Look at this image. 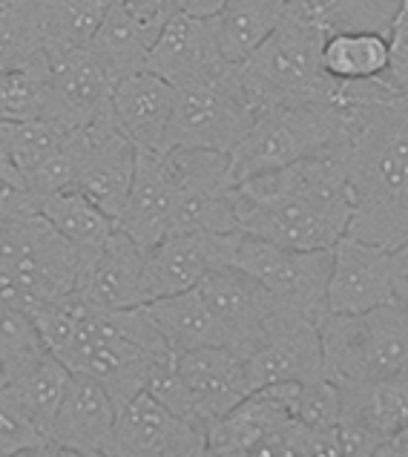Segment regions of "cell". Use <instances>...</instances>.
I'll list each match as a JSON object with an SVG mask.
<instances>
[{"label":"cell","instance_id":"cell-1","mask_svg":"<svg viewBox=\"0 0 408 457\" xmlns=\"http://www.w3.org/2000/svg\"><path fill=\"white\" fill-rule=\"evenodd\" d=\"M351 216L348 167L337 150L236 185L239 233L291 251H331Z\"/></svg>","mask_w":408,"mask_h":457},{"label":"cell","instance_id":"cell-2","mask_svg":"<svg viewBox=\"0 0 408 457\" xmlns=\"http://www.w3.org/2000/svg\"><path fill=\"white\" fill-rule=\"evenodd\" d=\"M337 153L348 167V237L397 251L408 242V93L386 84L357 104Z\"/></svg>","mask_w":408,"mask_h":457},{"label":"cell","instance_id":"cell-3","mask_svg":"<svg viewBox=\"0 0 408 457\" xmlns=\"http://www.w3.org/2000/svg\"><path fill=\"white\" fill-rule=\"evenodd\" d=\"M331 26L317 9L294 0L287 18L245 63L239 78L259 112L282 104L322 101L334 87V78L322 70V46Z\"/></svg>","mask_w":408,"mask_h":457},{"label":"cell","instance_id":"cell-4","mask_svg":"<svg viewBox=\"0 0 408 457\" xmlns=\"http://www.w3.org/2000/svg\"><path fill=\"white\" fill-rule=\"evenodd\" d=\"M351 110H337L328 101L282 104L259 112L247 136L230 150V176L236 185L282 170L302 159L334 153L346 133Z\"/></svg>","mask_w":408,"mask_h":457},{"label":"cell","instance_id":"cell-5","mask_svg":"<svg viewBox=\"0 0 408 457\" xmlns=\"http://www.w3.org/2000/svg\"><path fill=\"white\" fill-rule=\"evenodd\" d=\"M320 339L325 377L337 386L408 371V308L400 303L365 313H325Z\"/></svg>","mask_w":408,"mask_h":457},{"label":"cell","instance_id":"cell-6","mask_svg":"<svg viewBox=\"0 0 408 457\" xmlns=\"http://www.w3.org/2000/svg\"><path fill=\"white\" fill-rule=\"evenodd\" d=\"M259 119V107L239 78V67L176 89V110L167 129L164 153L176 147H199L228 153L247 136Z\"/></svg>","mask_w":408,"mask_h":457},{"label":"cell","instance_id":"cell-7","mask_svg":"<svg viewBox=\"0 0 408 457\" xmlns=\"http://www.w3.org/2000/svg\"><path fill=\"white\" fill-rule=\"evenodd\" d=\"M162 162L176 187L173 233H239V225H236V181L230 176L228 153L176 147L162 153Z\"/></svg>","mask_w":408,"mask_h":457},{"label":"cell","instance_id":"cell-8","mask_svg":"<svg viewBox=\"0 0 408 457\" xmlns=\"http://www.w3.org/2000/svg\"><path fill=\"white\" fill-rule=\"evenodd\" d=\"M233 265L265 285L282 308L317 322L328 313V279L334 265L331 251H291L242 233Z\"/></svg>","mask_w":408,"mask_h":457},{"label":"cell","instance_id":"cell-9","mask_svg":"<svg viewBox=\"0 0 408 457\" xmlns=\"http://www.w3.org/2000/svg\"><path fill=\"white\" fill-rule=\"evenodd\" d=\"M67 145L75 159V190L118 219L136 179L138 150L115 124L112 112L67 133Z\"/></svg>","mask_w":408,"mask_h":457},{"label":"cell","instance_id":"cell-10","mask_svg":"<svg viewBox=\"0 0 408 457\" xmlns=\"http://www.w3.org/2000/svg\"><path fill=\"white\" fill-rule=\"evenodd\" d=\"M250 388L276 383H313L325 377L320 322L282 311L245 354Z\"/></svg>","mask_w":408,"mask_h":457},{"label":"cell","instance_id":"cell-11","mask_svg":"<svg viewBox=\"0 0 408 457\" xmlns=\"http://www.w3.org/2000/svg\"><path fill=\"white\" fill-rule=\"evenodd\" d=\"M49 55V98L44 119L61 127L63 133L81 129L101 115L112 112L115 75L101 58L87 49L46 52Z\"/></svg>","mask_w":408,"mask_h":457},{"label":"cell","instance_id":"cell-12","mask_svg":"<svg viewBox=\"0 0 408 457\" xmlns=\"http://www.w3.org/2000/svg\"><path fill=\"white\" fill-rule=\"evenodd\" d=\"M239 239L242 233H170L164 242L144 253V299L153 303L199 288L210 270L233 265Z\"/></svg>","mask_w":408,"mask_h":457},{"label":"cell","instance_id":"cell-13","mask_svg":"<svg viewBox=\"0 0 408 457\" xmlns=\"http://www.w3.org/2000/svg\"><path fill=\"white\" fill-rule=\"evenodd\" d=\"M107 457H204V428L141 391L118 411Z\"/></svg>","mask_w":408,"mask_h":457},{"label":"cell","instance_id":"cell-14","mask_svg":"<svg viewBox=\"0 0 408 457\" xmlns=\"http://www.w3.org/2000/svg\"><path fill=\"white\" fill-rule=\"evenodd\" d=\"M331 279H328V313H365L394 299L391 251L383 245L342 237L334 247Z\"/></svg>","mask_w":408,"mask_h":457},{"label":"cell","instance_id":"cell-15","mask_svg":"<svg viewBox=\"0 0 408 457\" xmlns=\"http://www.w3.org/2000/svg\"><path fill=\"white\" fill-rule=\"evenodd\" d=\"M176 365L181 383L190 395L196 423L202 428H207L219 417H225L247 395H254L247 380L245 354L236 348L216 345L187 351V354L176 357Z\"/></svg>","mask_w":408,"mask_h":457},{"label":"cell","instance_id":"cell-16","mask_svg":"<svg viewBox=\"0 0 408 457\" xmlns=\"http://www.w3.org/2000/svg\"><path fill=\"white\" fill-rule=\"evenodd\" d=\"M199 294L213 308L216 317L225 322L236 351H242V354H247L250 345L265 334L268 325L282 311H287L265 285H259L250 273L239 270L236 265L210 270L199 282Z\"/></svg>","mask_w":408,"mask_h":457},{"label":"cell","instance_id":"cell-17","mask_svg":"<svg viewBox=\"0 0 408 457\" xmlns=\"http://www.w3.org/2000/svg\"><path fill=\"white\" fill-rule=\"evenodd\" d=\"M299 383H276L247 395L204 428V457H250L256 446L291 417V403Z\"/></svg>","mask_w":408,"mask_h":457},{"label":"cell","instance_id":"cell-18","mask_svg":"<svg viewBox=\"0 0 408 457\" xmlns=\"http://www.w3.org/2000/svg\"><path fill=\"white\" fill-rule=\"evenodd\" d=\"M225 67H233V63L221 58L210 18H193L184 12H179L164 26L147 52V63H144V70L164 78L176 89L202 81Z\"/></svg>","mask_w":408,"mask_h":457},{"label":"cell","instance_id":"cell-19","mask_svg":"<svg viewBox=\"0 0 408 457\" xmlns=\"http://www.w3.org/2000/svg\"><path fill=\"white\" fill-rule=\"evenodd\" d=\"M176 110V87L141 70L112 89V119L138 153H164L167 129Z\"/></svg>","mask_w":408,"mask_h":457},{"label":"cell","instance_id":"cell-20","mask_svg":"<svg viewBox=\"0 0 408 457\" xmlns=\"http://www.w3.org/2000/svg\"><path fill=\"white\" fill-rule=\"evenodd\" d=\"M75 294L101 311L147 305L144 299V251L115 228L96 256L87 259Z\"/></svg>","mask_w":408,"mask_h":457},{"label":"cell","instance_id":"cell-21","mask_svg":"<svg viewBox=\"0 0 408 457\" xmlns=\"http://www.w3.org/2000/svg\"><path fill=\"white\" fill-rule=\"evenodd\" d=\"M173 211L176 187L164 170L162 153H138L133 187L115 219V228L147 253L173 233Z\"/></svg>","mask_w":408,"mask_h":457},{"label":"cell","instance_id":"cell-22","mask_svg":"<svg viewBox=\"0 0 408 457\" xmlns=\"http://www.w3.org/2000/svg\"><path fill=\"white\" fill-rule=\"evenodd\" d=\"M118 406L107 388L87 374H72L55 420L49 428V440L63 446L107 454L115 437Z\"/></svg>","mask_w":408,"mask_h":457},{"label":"cell","instance_id":"cell-23","mask_svg":"<svg viewBox=\"0 0 408 457\" xmlns=\"http://www.w3.org/2000/svg\"><path fill=\"white\" fill-rule=\"evenodd\" d=\"M147 311L155 322V328L162 331L167 348L173 351L176 357L187 354V351L216 348V345L236 348L225 322H221L213 313V308L204 303L199 288L153 299V303H147Z\"/></svg>","mask_w":408,"mask_h":457},{"label":"cell","instance_id":"cell-24","mask_svg":"<svg viewBox=\"0 0 408 457\" xmlns=\"http://www.w3.org/2000/svg\"><path fill=\"white\" fill-rule=\"evenodd\" d=\"M342 420L386 443L408 432V371L368 383H342Z\"/></svg>","mask_w":408,"mask_h":457},{"label":"cell","instance_id":"cell-25","mask_svg":"<svg viewBox=\"0 0 408 457\" xmlns=\"http://www.w3.org/2000/svg\"><path fill=\"white\" fill-rule=\"evenodd\" d=\"M291 4L294 0H225V6L210 18L221 58L233 67L245 63L279 29Z\"/></svg>","mask_w":408,"mask_h":457},{"label":"cell","instance_id":"cell-26","mask_svg":"<svg viewBox=\"0 0 408 457\" xmlns=\"http://www.w3.org/2000/svg\"><path fill=\"white\" fill-rule=\"evenodd\" d=\"M322 70L334 81H379L388 72V32L337 29L325 37Z\"/></svg>","mask_w":408,"mask_h":457},{"label":"cell","instance_id":"cell-27","mask_svg":"<svg viewBox=\"0 0 408 457\" xmlns=\"http://www.w3.org/2000/svg\"><path fill=\"white\" fill-rule=\"evenodd\" d=\"M41 216L84 256H96L115 233V219L75 187L44 195Z\"/></svg>","mask_w":408,"mask_h":457},{"label":"cell","instance_id":"cell-28","mask_svg":"<svg viewBox=\"0 0 408 457\" xmlns=\"http://www.w3.org/2000/svg\"><path fill=\"white\" fill-rule=\"evenodd\" d=\"M46 0H0V75L46 55Z\"/></svg>","mask_w":408,"mask_h":457},{"label":"cell","instance_id":"cell-29","mask_svg":"<svg viewBox=\"0 0 408 457\" xmlns=\"http://www.w3.org/2000/svg\"><path fill=\"white\" fill-rule=\"evenodd\" d=\"M70 380H72V371L55 354L46 351L44 357H37L32 365H26V369L12 377V383H9V391L18 397L26 414H29L35 426L46 435V440H49V428L58 414L61 400L67 395Z\"/></svg>","mask_w":408,"mask_h":457},{"label":"cell","instance_id":"cell-30","mask_svg":"<svg viewBox=\"0 0 408 457\" xmlns=\"http://www.w3.org/2000/svg\"><path fill=\"white\" fill-rule=\"evenodd\" d=\"M89 49L101 58V63L107 67L115 81H121L127 75H136L147 63L150 41L144 37V32L136 26V21L127 15L124 6L112 0L107 18H104L98 35L92 37Z\"/></svg>","mask_w":408,"mask_h":457},{"label":"cell","instance_id":"cell-31","mask_svg":"<svg viewBox=\"0 0 408 457\" xmlns=\"http://www.w3.org/2000/svg\"><path fill=\"white\" fill-rule=\"evenodd\" d=\"M112 0H46V52L87 49L98 35Z\"/></svg>","mask_w":408,"mask_h":457},{"label":"cell","instance_id":"cell-32","mask_svg":"<svg viewBox=\"0 0 408 457\" xmlns=\"http://www.w3.org/2000/svg\"><path fill=\"white\" fill-rule=\"evenodd\" d=\"M49 98V55L0 75V121L44 119Z\"/></svg>","mask_w":408,"mask_h":457},{"label":"cell","instance_id":"cell-33","mask_svg":"<svg viewBox=\"0 0 408 457\" xmlns=\"http://www.w3.org/2000/svg\"><path fill=\"white\" fill-rule=\"evenodd\" d=\"M0 129H4L9 153L23 176V185H26V179H29L44 162H49L52 155L63 147V141H67V133L46 119L15 121V124L0 121Z\"/></svg>","mask_w":408,"mask_h":457},{"label":"cell","instance_id":"cell-34","mask_svg":"<svg viewBox=\"0 0 408 457\" xmlns=\"http://www.w3.org/2000/svg\"><path fill=\"white\" fill-rule=\"evenodd\" d=\"M46 354V345L37 334L35 322L23 308L0 303V360L6 362L9 374H21L26 365Z\"/></svg>","mask_w":408,"mask_h":457},{"label":"cell","instance_id":"cell-35","mask_svg":"<svg viewBox=\"0 0 408 457\" xmlns=\"http://www.w3.org/2000/svg\"><path fill=\"white\" fill-rule=\"evenodd\" d=\"M291 417L311 432H328L342 420V395L334 380L299 383L291 403Z\"/></svg>","mask_w":408,"mask_h":457},{"label":"cell","instance_id":"cell-36","mask_svg":"<svg viewBox=\"0 0 408 457\" xmlns=\"http://www.w3.org/2000/svg\"><path fill=\"white\" fill-rule=\"evenodd\" d=\"M44 440L46 435L35 426V420L6 386L0 391V457H15Z\"/></svg>","mask_w":408,"mask_h":457},{"label":"cell","instance_id":"cell-37","mask_svg":"<svg viewBox=\"0 0 408 457\" xmlns=\"http://www.w3.org/2000/svg\"><path fill=\"white\" fill-rule=\"evenodd\" d=\"M144 391H147V395L155 403H162L164 409H170L173 414L184 417V420L196 423L193 403H190L187 388H184V383H181V374H179V365H176V354H170V357L155 362V369H153L150 380H147V388H144ZM196 426H199V423H196Z\"/></svg>","mask_w":408,"mask_h":457},{"label":"cell","instance_id":"cell-38","mask_svg":"<svg viewBox=\"0 0 408 457\" xmlns=\"http://www.w3.org/2000/svg\"><path fill=\"white\" fill-rule=\"evenodd\" d=\"M386 81L408 93V0H400V9L388 26V72Z\"/></svg>","mask_w":408,"mask_h":457},{"label":"cell","instance_id":"cell-39","mask_svg":"<svg viewBox=\"0 0 408 457\" xmlns=\"http://www.w3.org/2000/svg\"><path fill=\"white\" fill-rule=\"evenodd\" d=\"M124 12L136 21V26L144 32V37L155 44V37L162 35L164 26L179 15L176 0H118Z\"/></svg>","mask_w":408,"mask_h":457},{"label":"cell","instance_id":"cell-40","mask_svg":"<svg viewBox=\"0 0 408 457\" xmlns=\"http://www.w3.org/2000/svg\"><path fill=\"white\" fill-rule=\"evenodd\" d=\"M26 213H41V199H37L32 190L0 181V225Z\"/></svg>","mask_w":408,"mask_h":457},{"label":"cell","instance_id":"cell-41","mask_svg":"<svg viewBox=\"0 0 408 457\" xmlns=\"http://www.w3.org/2000/svg\"><path fill=\"white\" fill-rule=\"evenodd\" d=\"M394 265V299L408 308V242H403L397 251H391Z\"/></svg>","mask_w":408,"mask_h":457},{"label":"cell","instance_id":"cell-42","mask_svg":"<svg viewBox=\"0 0 408 457\" xmlns=\"http://www.w3.org/2000/svg\"><path fill=\"white\" fill-rule=\"evenodd\" d=\"M18 457H107V454L75 449V446H63V443H55V440H44V443H37V446L21 452Z\"/></svg>","mask_w":408,"mask_h":457},{"label":"cell","instance_id":"cell-43","mask_svg":"<svg viewBox=\"0 0 408 457\" xmlns=\"http://www.w3.org/2000/svg\"><path fill=\"white\" fill-rule=\"evenodd\" d=\"M0 181H6V185H15V187H26L21 170H18L15 159H12V153H9V145H6V138H4V129H0Z\"/></svg>","mask_w":408,"mask_h":457},{"label":"cell","instance_id":"cell-44","mask_svg":"<svg viewBox=\"0 0 408 457\" xmlns=\"http://www.w3.org/2000/svg\"><path fill=\"white\" fill-rule=\"evenodd\" d=\"M179 12L193 18H213L216 12L225 6V0H176Z\"/></svg>","mask_w":408,"mask_h":457},{"label":"cell","instance_id":"cell-45","mask_svg":"<svg viewBox=\"0 0 408 457\" xmlns=\"http://www.w3.org/2000/svg\"><path fill=\"white\" fill-rule=\"evenodd\" d=\"M374 457H408V432L388 437L386 443H379Z\"/></svg>","mask_w":408,"mask_h":457},{"label":"cell","instance_id":"cell-46","mask_svg":"<svg viewBox=\"0 0 408 457\" xmlns=\"http://www.w3.org/2000/svg\"><path fill=\"white\" fill-rule=\"evenodd\" d=\"M9 383H12V374H9V369H6V362L0 360V391H4Z\"/></svg>","mask_w":408,"mask_h":457},{"label":"cell","instance_id":"cell-47","mask_svg":"<svg viewBox=\"0 0 408 457\" xmlns=\"http://www.w3.org/2000/svg\"><path fill=\"white\" fill-rule=\"evenodd\" d=\"M15 457H18V454H15Z\"/></svg>","mask_w":408,"mask_h":457}]
</instances>
